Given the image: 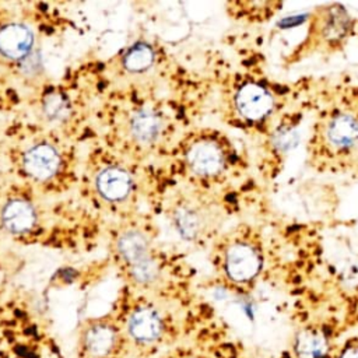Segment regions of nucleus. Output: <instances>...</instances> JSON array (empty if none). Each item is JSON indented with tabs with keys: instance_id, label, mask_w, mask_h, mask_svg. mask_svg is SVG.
I'll return each instance as SVG.
<instances>
[{
	"instance_id": "7ed1b4c3",
	"label": "nucleus",
	"mask_w": 358,
	"mask_h": 358,
	"mask_svg": "<svg viewBox=\"0 0 358 358\" xmlns=\"http://www.w3.org/2000/svg\"><path fill=\"white\" fill-rule=\"evenodd\" d=\"M235 103L238 112L243 117L249 120H259L271 110L273 98L262 85L256 83H246L238 90Z\"/></svg>"
},
{
	"instance_id": "20e7f679",
	"label": "nucleus",
	"mask_w": 358,
	"mask_h": 358,
	"mask_svg": "<svg viewBox=\"0 0 358 358\" xmlns=\"http://www.w3.org/2000/svg\"><path fill=\"white\" fill-rule=\"evenodd\" d=\"M60 165V155L57 150L46 143L36 144L31 147L22 159V166L25 172L36 179V180H46L55 176Z\"/></svg>"
},
{
	"instance_id": "f257e3e1",
	"label": "nucleus",
	"mask_w": 358,
	"mask_h": 358,
	"mask_svg": "<svg viewBox=\"0 0 358 358\" xmlns=\"http://www.w3.org/2000/svg\"><path fill=\"white\" fill-rule=\"evenodd\" d=\"M260 268V257L253 246L246 243L232 245L225 257V270L231 280L245 282L255 278Z\"/></svg>"
},
{
	"instance_id": "f3484780",
	"label": "nucleus",
	"mask_w": 358,
	"mask_h": 358,
	"mask_svg": "<svg viewBox=\"0 0 358 358\" xmlns=\"http://www.w3.org/2000/svg\"><path fill=\"white\" fill-rule=\"evenodd\" d=\"M131 275L140 284H151L158 277V266L151 257H147L131 266Z\"/></svg>"
},
{
	"instance_id": "6ab92c4d",
	"label": "nucleus",
	"mask_w": 358,
	"mask_h": 358,
	"mask_svg": "<svg viewBox=\"0 0 358 358\" xmlns=\"http://www.w3.org/2000/svg\"><path fill=\"white\" fill-rule=\"evenodd\" d=\"M340 358H358V347H352L345 350Z\"/></svg>"
},
{
	"instance_id": "f8f14e48",
	"label": "nucleus",
	"mask_w": 358,
	"mask_h": 358,
	"mask_svg": "<svg viewBox=\"0 0 358 358\" xmlns=\"http://www.w3.org/2000/svg\"><path fill=\"white\" fill-rule=\"evenodd\" d=\"M117 250L120 256L131 266L150 257L148 239L140 231L124 232L117 241Z\"/></svg>"
},
{
	"instance_id": "4468645a",
	"label": "nucleus",
	"mask_w": 358,
	"mask_h": 358,
	"mask_svg": "<svg viewBox=\"0 0 358 358\" xmlns=\"http://www.w3.org/2000/svg\"><path fill=\"white\" fill-rule=\"evenodd\" d=\"M154 62V50L147 43L138 42L133 45L123 57V64L129 71L140 73L147 70Z\"/></svg>"
},
{
	"instance_id": "9b49d317",
	"label": "nucleus",
	"mask_w": 358,
	"mask_h": 358,
	"mask_svg": "<svg viewBox=\"0 0 358 358\" xmlns=\"http://www.w3.org/2000/svg\"><path fill=\"white\" fill-rule=\"evenodd\" d=\"M162 130L161 117L152 109H140L131 119V133L137 141L150 144L155 141Z\"/></svg>"
},
{
	"instance_id": "6e6552de",
	"label": "nucleus",
	"mask_w": 358,
	"mask_h": 358,
	"mask_svg": "<svg viewBox=\"0 0 358 358\" xmlns=\"http://www.w3.org/2000/svg\"><path fill=\"white\" fill-rule=\"evenodd\" d=\"M96 190L109 201L123 200L131 190V178L122 168H105L96 176Z\"/></svg>"
},
{
	"instance_id": "a211bd4d",
	"label": "nucleus",
	"mask_w": 358,
	"mask_h": 358,
	"mask_svg": "<svg viewBox=\"0 0 358 358\" xmlns=\"http://www.w3.org/2000/svg\"><path fill=\"white\" fill-rule=\"evenodd\" d=\"M42 67V62H41V57L38 56V53H29L25 59H22V64H21V69L22 71L28 76H32L35 73H38Z\"/></svg>"
},
{
	"instance_id": "423d86ee",
	"label": "nucleus",
	"mask_w": 358,
	"mask_h": 358,
	"mask_svg": "<svg viewBox=\"0 0 358 358\" xmlns=\"http://www.w3.org/2000/svg\"><path fill=\"white\" fill-rule=\"evenodd\" d=\"M186 159L192 171L201 176L215 175L224 166V154L213 141H199L193 144L187 151Z\"/></svg>"
},
{
	"instance_id": "0eeeda50",
	"label": "nucleus",
	"mask_w": 358,
	"mask_h": 358,
	"mask_svg": "<svg viewBox=\"0 0 358 358\" xmlns=\"http://www.w3.org/2000/svg\"><path fill=\"white\" fill-rule=\"evenodd\" d=\"M127 329L136 341L151 344L157 341L162 333V320L154 309L138 308L130 315Z\"/></svg>"
},
{
	"instance_id": "f03ea898",
	"label": "nucleus",
	"mask_w": 358,
	"mask_h": 358,
	"mask_svg": "<svg viewBox=\"0 0 358 358\" xmlns=\"http://www.w3.org/2000/svg\"><path fill=\"white\" fill-rule=\"evenodd\" d=\"M324 143L338 152L358 145V119L350 113L336 115L324 127Z\"/></svg>"
},
{
	"instance_id": "1a4fd4ad",
	"label": "nucleus",
	"mask_w": 358,
	"mask_h": 358,
	"mask_svg": "<svg viewBox=\"0 0 358 358\" xmlns=\"http://www.w3.org/2000/svg\"><path fill=\"white\" fill-rule=\"evenodd\" d=\"M35 221V210L32 204L24 199H13L1 210L3 227L11 234H24L31 231Z\"/></svg>"
},
{
	"instance_id": "39448f33",
	"label": "nucleus",
	"mask_w": 358,
	"mask_h": 358,
	"mask_svg": "<svg viewBox=\"0 0 358 358\" xmlns=\"http://www.w3.org/2000/svg\"><path fill=\"white\" fill-rule=\"evenodd\" d=\"M32 45L34 34L27 25L13 22L0 28V53L6 57L22 60L31 53Z\"/></svg>"
},
{
	"instance_id": "9d476101",
	"label": "nucleus",
	"mask_w": 358,
	"mask_h": 358,
	"mask_svg": "<svg viewBox=\"0 0 358 358\" xmlns=\"http://www.w3.org/2000/svg\"><path fill=\"white\" fill-rule=\"evenodd\" d=\"M116 331L110 324H90L83 334V347L91 358H103L112 352L116 345Z\"/></svg>"
},
{
	"instance_id": "ddd939ff",
	"label": "nucleus",
	"mask_w": 358,
	"mask_h": 358,
	"mask_svg": "<svg viewBox=\"0 0 358 358\" xmlns=\"http://www.w3.org/2000/svg\"><path fill=\"white\" fill-rule=\"evenodd\" d=\"M295 352L298 358H322L327 352V341L320 333L303 330L295 340Z\"/></svg>"
},
{
	"instance_id": "2eb2a0df",
	"label": "nucleus",
	"mask_w": 358,
	"mask_h": 358,
	"mask_svg": "<svg viewBox=\"0 0 358 358\" xmlns=\"http://www.w3.org/2000/svg\"><path fill=\"white\" fill-rule=\"evenodd\" d=\"M173 220L178 232L185 239H194L199 235L201 222L199 214L194 210L189 207H180L176 210Z\"/></svg>"
},
{
	"instance_id": "dca6fc26",
	"label": "nucleus",
	"mask_w": 358,
	"mask_h": 358,
	"mask_svg": "<svg viewBox=\"0 0 358 358\" xmlns=\"http://www.w3.org/2000/svg\"><path fill=\"white\" fill-rule=\"evenodd\" d=\"M43 113L52 122H63L70 115V103L60 92H49L43 99Z\"/></svg>"
}]
</instances>
